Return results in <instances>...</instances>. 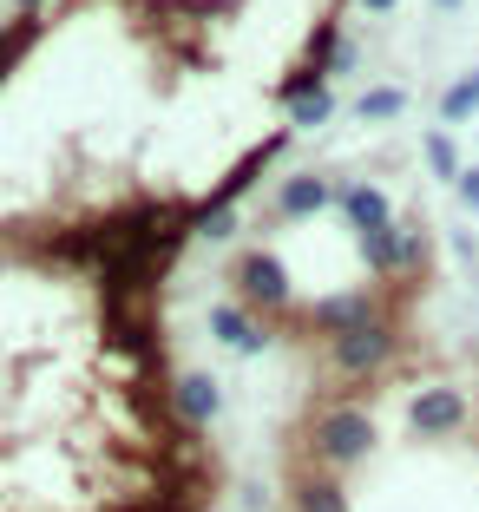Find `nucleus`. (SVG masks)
I'll use <instances>...</instances> for the list:
<instances>
[{
  "label": "nucleus",
  "instance_id": "obj_1",
  "mask_svg": "<svg viewBox=\"0 0 479 512\" xmlns=\"http://www.w3.org/2000/svg\"><path fill=\"white\" fill-rule=\"evenodd\" d=\"M375 440H381V427L361 401H322L309 421H302V460H315L322 473L342 480L348 467H361V460L375 453Z\"/></svg>",
  "mask_w": 479,
  "mask_h": 512
},
{
  "label": "nucleus",
  "instance_id": "obj_2",
  "mask_svg": "<svg viewBox=\"0 0 479 512\" xmlns=\"http://www.w3.org/2000/svg\"><path fill=\"white\" fill-rule=\"evenodd\" d=\"M375 322H394V296L388 289H335L322 302H302L296 309V329L302 335H355V329H375Z\"/></svg>",
  "mask_w": 479,
  "mask_h": 512
},
{
  "label": "nucleus",
  "instance_id": "obj_3",
  "mask_svg": "<svg viewBox=\"0 0 479 512\" xmlns=\"http://www.w3.org/2000/svg\"><path fill=\"white\" fill-rule=\"evenodd\" d=\"M230 283H237L243 309H270V316H289L296 309V283H289V263L276 250H243L237 263H230Z\"/></svg>",
  "mask_w": 479,
  "mask_h": 512
},
{
  "label": "nucleus",
  "instance_id": "obj_4",
  "mask_svg": "<svg viewBox=\"0 0 479 512\" xmlns=\"http://www.w3.org/2000/svg\"><path fill=\"white\" fill-rule=\"evenodd\" d=\"M394 355H401V329H394V322H375V329H355V335H335V342H329V368L342 381L388 375Z\"/></svg>",
  "mask_w": 479,
  "mask_h": 512
},
{
  "label": "nucleus",
  "instance_id": "obj_5",
  "mask_svg": "<svg viewBox=\"0 0 479 512\" xmlns=\"http://www.w3.org/2000/svg\"><path fill=\"white\" fill-rule=\"evenodd\" d=\"M99 329H105V348H112V355H132L138 368L165 362V355H158V309H151V302H105Z\"/></svg>",
  "mask_w": 479,
  "mask_h": 512
},
{
  "label": "nucleus",
  "instance_id": "obj_6",
  "mask_svg": "<svg viewBox=\"0 0 479 512\" xmlns=\"http://www.w3.org/2000/svg\"><path fill=\"white\" fill-rule=\"evenodd\" d=\"M466 421H473V401H466L453 381H427V388H414V401H407V427H414L420 440H453Z\"/></svg>",
  "mask_w": 479,
  "mask_h": 512
},
{
  "label": "nucleus",
  "instance_id": "obj_7",
  "mask_svg": "<svg viewBox=\"0 0 479 512\" xmlns=\"http://www.w3.org/2000/svg\"><path fill=\"white\" fill-rule=\"evenodd\" d=\"M165 414H171V427H184V434H204V427L224 414V388H217V375H210V368H184V375H171Z\"/></svg>",
  "mask_w": 479,
  "mask_h": 512
},
{
  "label": "nucleus",
  "instance_id": "obj_8",
  "mask_svg": "<svg viewBox=\"0 0 479 512\" xmlns=\"http://www.w3.org/2000/svg\"><path fill=\"white\" fill-rule=\"evenodd\" d=\"M283 145H289V132H270V138H256V145H250V151H243L237 165H230V171H224V178L210 184V191H204V197H197V211H237V197H243V191H250V184H256V178H263V171H270V165H276V158H283Z\"/></svg>",
  "mask_w": 479,
  "mask_h": 512
},
{
  "label": "nucleus",
  "instance_id": "obj_9",
  "mask_svg": "<svg viewBox=\"0 0 479 512\" xmlns=\"http://www.w3.org/2000/svg\"><path fill=\"white\" fill-rule=\"evenodd\" d=\"M335 211L355 224V237H375V230H394V197L381 184H335Z\"/></svg>",
  "mask_w": 479,
  "mask_h": 512
},
{
  "label": "nucleus",
  "instance_id": "obj_10",
  "mask_svg": "<svg viewBox=\"0 0 479 512\" xmlns=\"http://www.w3.org/2000/svg\"><path fill=\"white\" fill-rule=\"evenodd\" d=\"M204 322H210V335H217L224 348H237V355H263V348H270V329H263L243 302H210Z\"/></svg>",
  "mask_w": 479,
  "mask_h": 512
},
{
  "label": "nucleus",
  "instance_id": "obj_11",
  "mask_svg": "<svg viewBox=\"0 0 479 512\" xmlns=\"http://www.w3.org/2000/svg\"><path fill=\"white\" fill-rule=\"evenodd\" d=\"M289 506L296 512H348V493L335 473H322L315 460H296V473H289Z\"/></svg>",
  "mask_w": 479,
  "mask_h": 512
},
{
  "label": "nucleus",
  "instance_id": "obj_12",
  "mask_svg": "<svg viewBox=\"0 0 479 512\" xmlns=\"http://www.w3.org/2000/svg\"><path fill=\"white\" fill-rule=\"evenodd\" d=\"M335 204V184L322 178V171H296V178L276 184V217L283 224H296V217H315V211H329Z\"/></svg>",
  "mask_w": 479,
  "mask_h": 512
},
{
  "label": "nucleus",
  "instance_id": "obj_13",
  "mask_svg": "<svg viewBox=\"0 0 479 512\" xmlns=\"http://www.w3.org/2000/svg\"><path fill=\"white\" fill-rule=\"evenodd\" d=\"M348 60H355V46H348L342 40V20H322V27H315V40L309 46H302V66H309V73H322V79H329V73H348Z\"/></svg>",
  "mask_w": 479,
  "mask_h": 512
},
{
  "label": "nucleus",
  "instance_id": "obj_14",
  "mask_svg": "<svg viewBox=\"0 0 479 512\" xmlns=\"http://www.w3.org/2000/svg\"><path fill=\"white\" fill-rule=\"evenodd\" d=\"M420 158H427V171H434L440 184H460V171H466V158H460V138H453L447 125L420 138Z\"/></svg>",
  "mask_w": 479,
  "mask_h": 512
},
{
  "label": "nucleus",
  "instance_id": "obj_15",
  "mask_svg": "<svg viewBox=\"0 0 479 512\" xmlns=\"http://www.w3.org/2000/svg\"><path fill=\"white\" fill-rule=\"evenodd\" d=\"M361 263H368V276H381V283H401V230L361 237Z\"/></svg>",
  "mask_w": 479,
  "mask_h": 512
},
{
  "label": "nucleus",
  "instance_id": "obj_16",
  "mask_svg": "<svg viewBox=\"0 0 479 512\" xmlns=\"http://www.w3.org/2000/svg\"><path fill=\"white\" fill-rule=\"evenodd\" d=\"M329 119H335V92H329V79H322V86H309L296 106H289V132H322Z\"/></svg>",
  "mask_w": 479,
  "mask_h": 512
},
{
  "label": "nucleus",
  "instance_id": "obj_17",
  "mask_svg": "<svg viewBox=\"0 0 479 512\" xmlns=\"http://www.w3.org/2000/svg\"><path fill=\"white\" fill-rule=\"evenodd\" d=\"M401 112H407V92L401 86H368L355 99V119L361 125H388V119H401Z\"/></svg>",
  "mask_w": 479,
  "mask_h": 512
},
{
  "label": "nucleus",
  "instance_id": "obj_18",
  "mask_svg": "<svg viewBox=\"0 0 479 512\" xmlns=\"http://www.w3.org/2000/svg\"><path fill=\"white\" fill-rule=\"evenodd\" d=\"M473 112H479V66H473V73H460L447 92H440V119H447V125H466Z\"/></svg>",
  "mask_w": 479,
  "mask_h": 512
},
{
  "label": "nucleus",
  "instance_id": "obj_19",
  "mask_svg": "<svg viewBox=\"0 0 479 512\" xmlns=\"http://www.w3.org/2000/svg\"><path fill=\"white\" fill-rule=\"evenodd\" d=\"M309 86H322V73H309V66H296V73H289L283 86L270 92V99H283V106H296V99H302V92H309Z\"/></svg>",
  "mask_w": 479,
  "mask_h": 512
},
{
  "label": "nucleus",
  "instance_id": "obj_20",
  "mask_svg": "<svg viewBox=\"0 0 479 512\" xmlns=\"http://www.w3.org/2000/svg\"><path fill=\"white\" fill-rule=\"evenodd\" d=\"M453 191H460V204H466V211L479 217V165H466V171H460V184H453Z\"/></svg>",
  "mask_w": 479,
  "mask_h": 512
},
{
  "label": "nucleus",
  "instance_id": "obj_21",
  "mask_svg": "<svg viewBox=\"0 0 479 512\" xmlns=\"http://www.w3.org/2000/svg\"><path fill=\"white\" fill-rule=\"evenodd\" d=\"M361 14H394V7H401V0H355Z\"/></svg>",
  "mask_w": 479,
  "mask_h": 512
},
{
  "label": "nucleus",
  "instance_id": "obj_22",
  "mask_svg": "<svg viewBox=\"0 0 479 512\" xmlns=\"http://www.w3.org/2000/svg\"><path fill=\"white\" fill-rule=\"evenodd\" d=\"M14 7H20L27 20H40V7H53V0H14Z\"/></svg>",
  "mask_w": 479,
  "mask_h": 512
},
{
  "label": "nucleus",
  "instance_id": "obj_23",
  "mask_svg": "<svg viewBox=\"0 0 479 512\" xmlns=\"http://www.w3.org/2000/svg\"><path fill=\"white\" fill-rule=\"evenodd\" d=\"M434 7H460V0H434Z\"/></svg>",
  "mask_w": 479,
  "mask_h": 512
},
{
  "label": "nucleus",
  "instance_id": "obj_24",
  "mask_svg": "<svg viewBox=\"0 0 479 512\" xmlns=\"http://www.w3.org/2000/svg\"><path fill=\"white\" fill-rule=\"evenodd\" d=\"M197 512H217V506H197Z\"/></svg>",
  "mask_w": 479,
  "mask_h": 512
}]
</instances>
